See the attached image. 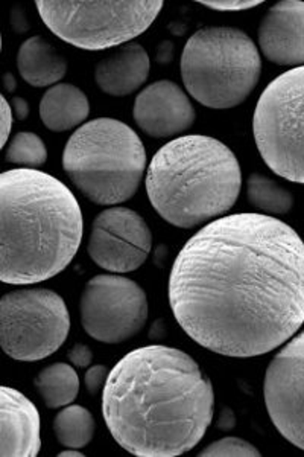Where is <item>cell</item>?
I'll return each instance as SVG.
<instances>
[{"instance_id": "obj_1", "label": "cell", "mask_w": 304, "mask_h": 457, "mask_svg": "<svg viewBox=\"0 0 304 457\" xmlns=\"http://www.w3.org/2000/svg\"><path fill=\"white\" fill-rule=\"evenodd\" d=\"M183 331L211 353H271L304 323V241L265 213H233L200 228L180 250L168 287Z\"/></svg>"}, {"instance_id": "obj_2", "label": "cell", "mask_w": 304, "mask_h": 457, "mask_svg": "<svg viewBox=\"0 0 304 457\" xmlns=\"http://www.w3.org/2000/svg\"><path fill=\"white\" fill-rule=\"evenodd\" d=\"M213 409V386L195 360L161 345L127 353L103 390L107 428L135 456L191 452L210 427Z\"/></svg>"}, {"instance_id": "obj_3", "label": "cell", "mask_w": 304, "mask_h": 457, "mask_svg": "<svg viewBox=\"0 0 304 457\" xmlns=\"http://www.w3.org/2000/svg\"><path fill=\"white\" fill-rule=\"evenodd\" d=\"M83 212L62 180L31 168L0 176V279L31 286L60 275L83 241Z\"/></svg>"}, {"instance_id": "obj_4", "label": "cell", "mask_w": 304, "mask_h": 457, "mask_svg": "<svg viewBox=\"0 0 304 457\" xmlns=\"http://www.w3.org/2000/svg\"><path fill=\"white\" fill-rule=\"evenodd\" d=\"M242 187L237 157L210 136H180L155 153L146 194L155 212L176 228L213 221L234 206Z\"/></svg>"}, {"instance_id": "obj_5", "label": "cell", "mask_w": 304, "mask_h": 457, "mask_svg": "<svg viewBox=\"0 0 304 457\" xmlns=\"http://www.w3.org/2000/svg\"><path fill=\"white\" fill-rule=\"evenodd\" d=\"M62 168L90 202L114 206L137 193L146 171V150L129 125L98 118L81 125L69 137Z\"/></svg>"}, {"instance_id": "obj_6", "label": "cell", "mask_w": 304, "mask_h": 457, "mask_svg": "<svg viewBox=\"0 0 304 457\" xmlns=\"http://www.w3.org/2000/svg\"><path fill=\"white\" fill-rule=\"evenodd\" d=\"M180 66L187 94L215 110L242 104L262 73L258 46L237 28L207 27L196 31L183 49Z\"/></svg>"}, {"instance_id": "obj_7", "label": "cell", "mask_w": 304, "mask_h": 457, "mask_svg": "<svg viewBox=\"0 0 304 457\" xmlns=\"http://www.w3.org/2000/svg\"><path fill=\"white\" fill-rule=\"evenodd\" d=\"M37 10L58 38L86 51L122 46L144 34L163 2H37Z\"/></svg>"}, {"instance_id": "obj_8", "label": "cell", "mask_w": 304, "mask_h": 457, "mask_svg": "<svg viewBox=\"0 0 304 457\" xmlns=\"http://www.w3.org/2000/svg\"><path fill=\"white\" fill-rule=\"evenodd\" d=\"M254 141L269 170L304 183V66L271 81L253 116Z\"/></svg>"}, {"instance_id": "obj_9", "label": "cell", "mask_w": 304, "mask_h": 457, "mask_svg": "<svg viewBox=\"0 0 304 457\" xmlns=\"http://www.w3.org/2000/svg\"><path fill=\"white\" fill-rule=\"evenodd\" d=\"M70 331L68 305L47 288L6 293L0 301V343L17 361H40L62 348Z\"/></svg>"}, {"instance_id": "obj_10", "label": "cell", "mask_w": 304, "mask_h": 457, "mask_svg": "<svg viewBox=\"0 0 304 457\" xmlns=\"http://www.w3.org/2000/svg\"><path fill=\"white\" fill-rule=\"evenodd\" d=\"M81 325L90 337L118 345L135 337L148 320L144 288L122 275H98L87 282L79 302Z\"/></svg>"}, {"instance_id": "obj_11", "label": "cell", "mask_w": 304, "mask_h": 457, "mask_svg": "<svg viewBox=\"0 0 304 457\" xmlns=\"http://www.w3.org/2000/svg\"><path fill=\"white\" fill-rule=\"evenodd\" d=\"M263 396L274 427L304 452V331L284 343L269 363Z\"/></svg>"}, {"instance_id": "obj_12", "label": "cell", "mask_w": 304, "mask_h": 457, "mask_svg": "<svg viewBox=\"0 0 304 457\" xmlns=\"http://www.w3.org/2000/svg\"><path fill=\"white\" fill-rule=\"evenodd\" d=\"M152 234L144 217L133 209L110 206L94 220L87 253L103 270L124 275L148 260Z\"/></svg>"}, {"instance_id": "obj_13", "label": "cell", "mask_w": 304, "mask_h": 457, "mask_svg": "<svg viewBox=\"0 0 304 457\" xmlns=\"http://www.w3.org/2000/svg\"><path fill=\"white\" fill-rule=\"evenodd\" d=\"M133 116L140 130L155 139H163L189 130L195 122L196 112L178 84L160 79L137 95Z\"/></svg>"}, {"instance_id": "obj_14", "label": "cell", "mask_w": 304, "mask_h": 457, "mask_svg": "<svg viewBox=\"0 0 304 457\" xmlns=\"http://www.w3.org/2000/svg\"><path fill=\"white\" fill-rule=\"evenodd\" d=\"M259 46L279 66H304V2L283 0L271 6L259 27Z\"/></svg>"}, {"instance_id": "obj_15", "label": "cell", "mask_w": 304, "mask_h": 457, "mask_svg": "<svg viewBox=\"0 0 304 457\" xmlns=\"http://www.w3.org/2000/svg\"><path fill=\"white\" fill-rule=\"evenodd\" d=\"M42 448L40 413L21 392L0 389V456L36 457Z\"/></svg>"}, {"instance_id": "obj_16", "label": "cell", "mask_w": 304, "mask_h": 457, "mask_svg": "<svg viewBox=\"0 0 304 457\" xmlns=\"http://www.w3.org/2000/svg\"><path fill=\"white\" fill-rule=\"evenodd\" d=\"M150 55L137 42L114 49L94 68V83L110 96H128L137 92L150 77Z\"/></svg>"}, {"instance_id": "obj_17", "label": "cell", "mask_w": 304, "mask_h": 457, "mask_svg": "<svg viewBox=\"0 0 304 457\" xmlns=\"http://www.w3.org/2000/svg\"><path fill=\"white\" fill-rule=\"evenodd\" d=\"M17 69L21 79L32 87H52L68 73V60L43 37L21 43L17 54Z\"/></svg>"}, {"instance_id": "obj_18", "label": "cell", "mask_w": 304, "mask_h": 457, "mask_svg": "<svg viewBox=\"0 0 304 457\" xmlns=\"http://www.w3.org/2000/svg\"><path fill=\"white\" fill-rule=\"evenodd\" d=\"M90 114L87 95L69 83H60L47 88L40 103V120L47 130L62 131L79 129Z\"/></svg>"}, {"instance_id": "obj_19", "label": "cell", "mask_w": 304, "mask_h": 457, "mask_svg": "<svg viewBox=\"0 0 304 457\" xmlns=\"http://www.w3.org/2000/svg\"><path fill=\"white\" fill-rule=\"evenodd\" d=\"M34 386L47 409L57 411L77 400L79 377L73 370V364L53 363L37 375Z\"/></svg>"}, {"instance_id": "obj_20", "label": "cell", "mask_w": 304, "mask_h": 457, "mask_svg": "<svg viewBox=\"0 0 304 457\" xmlns=\"http://www.w3.org/2000/svg\"><path fill=\"white\" fill-rule=\"evenodd\" d=\"M96 430V422L83 405L70 404L62 407L53 420V433L58 444L64 448L87 447Z\"/></svg>"}, {"instance_id": "obj_21", "label": "cell", "mask_w": 304, "mask_h": 457, "mask_svg": "<svg viewBox=\"0 0 304 457\" xmlns=\"http://www.w3.org/2000/svg\"><path fill=\"white\" fill-rule=\"evenodd\" d=\"M247 198L267 215H284L294 208V195L269 177L253 172L247 179Z\"/></svg>"}, {"instance_id": "obj_22", "label": "cell", "mask_w": 304, "mask_h": 457, "mask_svg": "<svg viewBox=\"0 0 304 457\" xmlns=\"http://www.w3.org/2000/svg\"><path fill=\"white\" fill-rule=\"evenodd\" d=\"M5 161L21 167H42L47 161L46 144L31 131H21L11 137L5 150Z\"/></svg>"}, {"instance_id": "obj_23", "label": "cell", "mask_w": 304, "mask_h": 457, "mask_svg": "<svg viewBox=\"0 0 304 457\" xmlns=\"http://www.w3.org/2000/svg\"><path fill=\"white\" fill-rule=\"evenodd\" d=\"M200 456L209 457H259L262 456L258 447L241 439V437H222L219 441L211 442L207 445Z\"/></svg>"}, {"instance_id": "obj_24", "label": "cell", "mask_w": 304, "mask_h": 457, "mask_svg": "<svg viewBox=\"0 0 304 457\" xmlns=\"http://www.w3.org/2000/svg\"><path fill=\"white\" fill-rule=\"evenodd\" d=\"M109 370L103 364H94L86 370L84 386L90 395H98V392L105 387L109 379Z\"/></svg>"}, {"instance_id": "obj_25", "label": "cell", "mask_w": 304, "mask_h": 457, "mask_svg": "<svg viewBox=\"0 0 304 457\" xmlns=\"http://www.w3.org/2000/svg\"><path fill=\"white\" fill-rule=\"evenodd\" d=\"M200 4L213 11L228 12V11L251 10L254 6L260 5L262 2L260 0H202Z\"/></svg>"}, {"instance_id": "obj_26", "label": "cell", "mask_w": 304, "mask_h": 457, "mask_svg": "<svg viewBox=\"0 0 304 457\" xmlns=\"http://www.w3.org/2000/svg\"><path fill=\"white\" fill-rule=\"evenodd\" d=\"M68 359L73 366L86 370V368H90V364L94 361V353H92V349L88 348L87 345L77 343L75 346L69 349Z\"/></svg>"}, {"instance_id": "obj_27", "label": "cell", "mask_w": 304, "mask_h": 457, "mask_svg": "<svg viewBox=\"0 0 304 457\" xmlns=\"http://www.w3.org/2000/svg\"><path fill=\"white\" fill-rule=\"evenodd\" d=\"M2 112H0V131H2V139H0V146H4L10 142L11 130H12V107H11L8 99L2 96Z\"/></svg>"}, {"instance_id": "obj_28", "label": "cell", "mask_w": 304, "mask_h": 457, "mask_svg": "<svg viewBox=\"0 0 304 457\" xmlns=\"http://www.w3.org/2000/svg\"><path fill=\"white\" fill-rule=\"evenodd\" d=\"M11 27L17 32V34H23V32L29 31V21L26 17L25 11L21 8H14L11 11Z\"/></svg>"}, {"instance_id": "obj_29", "label": "cell", "mask_w": 304, "mask_h": 457, "mask_svg": "<svg viewBox=\"0 0 304 457\" xmlns=\"http://www.w3.org/2000/svg\"><path fill=\"white\" fill-rule=\"evenodd\" d=\"M11 107H12V112H14V116H16L17 120H25L29 118L31 107H29V103H28L25 98H21V96H12V99H11Z\"/></svg>"}, {"instance_id": "obj_30", "label": "cell", "mask_w": 304, "mask_h": 457, "mask_svg": "<svg viewBox=\"0 0 304 457\" xmlns=\"http://www.w3.org/2000/svg\"><path fill=\"white\" fill-rule=\"evenodd\" d=\"M217 427L222 431H230L236 427V416L234 411L228 407H224L221 411V415L218 418Z\"/></svg>"}, {"instance_id": "obj_31", "label": "cell", "mask_w": 304, "mask_h": 457, "mask_svg": "<svg viewBox=\"0 0 304 457\" xmlns=\"http://www.w3.org/2000/svg\"><path fill=\"white\" fill-rule=\"evenodd\" d=\"M4 87L8 94H14L17 90V79L11 72H6L4 77Z\"/></svg>"}, {"instance_id": "obj_32", "label": "cell", "mask_w": 304, "mask_h": 457, "mask_svg": "<svg viewBox=\"0 0 304 457\" xmlns=\"http://www.w3.org/2000/svg\"><path fill=\"white\" fill-rule=\"evenodd\" d=\"M58 456L60 457H83V452H78L77 448H66V450H62V453H58Z\"/></svg>"}]
</instances>
